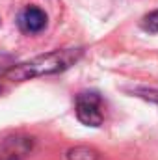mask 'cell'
I'll use <instances>...</instances> for the list:
<instances>
[{"label":"cell","instance_id":"cell-3","mask_svg":"<svg viewBox=\"0 0 158 160\" xmlns=\"http://www.w3.org/2000/svg\"><path fill=\"white\" fill-rule=\"evenodd\" d=\"M34 147L28 136H9L0 143V160H22Z\"/></svg>","mask_w":158,"mask_h":160},{"label":"cell","instance_id":"cell-6","mask_svg":"<svg viewBox=\"0 0 158 160\" xmlns=\"http://www.w3.org/2000/svg\"><path fill=\"white\" fill-rule=\"evenodd\" d=\"M141 28L149 34H158V9L151 11L149 15H145L141 19Z\"/></svg>","mask_w":158,"mask_h":160},{"label":"cell","instance_id":"cell-1","mask_svg":"<svg viewBox=\"0 0 158 160\" xmlns=\"http://www.w3.org/2000/svg\"><path fill=\"white\" fill-rule=\"evenodd\" d=\"M82 56V48H63V50H54L48 54L37 56L30 62L13 65L9 71H6V78L13 82H22L43 75H54L69 69L75 65Z\"/></svg>","mask_w":158,"mask_h":160},{"label":"cell","instance_id":"cell-2","mask_svg":"<svg viewBox=\"0 0 158 160\" xmlns=\"http://www.w3.org/2000/svg\"><path fill=\"white\" fill-rule=\"evenodd\" d=\"M77 118L80 123L87 125V127H101L102 125V101L99 97V93L95 91H84L77 95Z\"/></svg>","mask_w":158,"mask_h":160},{"label":"cell","instance_id":"cell-4","mask_svg":"<svg viewBox=\"0 0 158 160\" xmlns=\"http://www.w3.org/2000/svg\"><path fill=\"white\" fill-rule=\"evenodd\" d=\"M47 26V13L36 8V6H28L21 11L19 15V28L24 34H37Z\"/></svg>","mask_w":158,"mask_h":160},{"label":"cell","instance_id":"cell-5","mask_svg":"<svg viewBox=\"0 0 158 160\" xmlns=\"http://www.w3.org/2000/svg\"><path fill=\"white\" fill-rule=\"evenodd\" d=\"M67 160H99V153L91 147H73L67 151Z\"/></svg>","mask_w":158,"mask_h":160}]
</instances>
